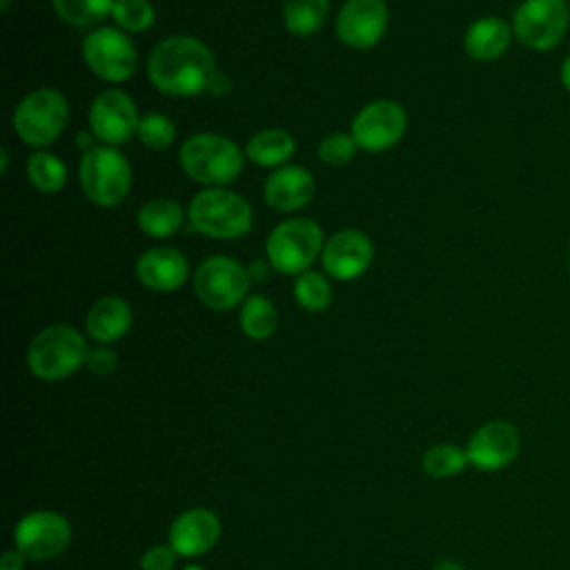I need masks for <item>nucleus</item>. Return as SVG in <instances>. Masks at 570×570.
<instances>
[{
    "instance_id": "nucleus-38",
    "label": "nucleus",
    "mask_w": 570,
    "mask_h": 570,
    "mask_svg": "<svg viewBox=\"0 0 570 570\" xmlns=\"http://www.w3.org/2000/svg\"><path fill=\"white\" fill-rule=\"evenodd\" d=\"M183 570H203V568H200V566H196V563H189V566H185Z\"/></svg>"
},
{
    "instance_id": "nucleus-25",
    "label": "nucleus",
    "mask_w": 570,
    "mask_h": 570,
    "mask_svg": "<svg viewBox=\"0 0 570 570\" xmlns=\"http://www.w3.org/2000/svg\"><path fill=\"white\" fill-rule=\"evenodd\" d=\"M276 323H278V316H276V307L272 305V301H267L265 296H249L245 303H243V309H240V330L245 336L254 338V341H263L267 336L274 334L276 330Z\"/></svg>"
},
{
    "instance_id": "nucleus-24",
    "label": "nucleus",
    "mask_w": 570,
    "mask_h": 570,
    "mask_svg": "<svg viewBox=\"0 0 570 570\" xmlns=\"http://www.w3.org/2000/svg\"><path fill=\"white\" fill-rule=\"evenodd\" d=\"M330 9V0H285L283 20L294 36H309L318 31Z\"/></svg>"
},
{
    "instance_id": "nucleus-12",
    "label": "nucleus",
    "mask_w": 570,
    "mask_h": 570,
    "mask_svg": "<svg viewBox=\"0 0 570 570\" xmlns=\"http://www.w3.org/2000/svg\"><path fill=\"white\" fill-rule=\"evenodd\" d=\"M521 448L519 430L508 421H488L479 425L468 439L465 452L472 468L497 472L508 468Z\"/></svg>"
},
{
    "instance_id": "nucleus-23",
    "label": "nucleus",
    "mask_w": 570,
    "mask_h": 570,
    "mask_svg": "<svg viewBox=\"0 0 570 570\" xmlns=\"http://www.w3.org/2000/svg\"><path fill=\"white\" fill-rule=\"evenodd\" d=\"M183 225V212L174 200L154 198L138 212V227L149 236H171Z\"/></svg>"
},
{
    "instance_id": "nucleus-5",
    "label": "nucleus",
    "mask_w": 570,
    "mask_h": 570,
    "mask_svg": "<svg viewBox=\"0 0 570 570\" xmlns=\"http://www.w3.org/2000/svg\"><path fill=\"white\" fill-rule=\"evenodd\" d=\"M323 245V232L312 218H292L274 227L267 238V258L272 265L287 276L303 274Z\"/></svg>"
},
{
    "instance_id": "nucleus-27",
    "label": "nucleus",
    "mask_w": 570,
    "mask_h": 570,
    "mask_svg": "<svg viewBox=\"0 0 570 570\" xmlns=\"http://www.w3.org/2000/svg\"><path fill=\"white\" fill-rule=\"evenodd\" d=\"M27 174H29L31 185L45 194L60 191L67 180V169H65L62 160L47 151H33L29 156Z\"/></svg>"
},
{
    "instance_id": "nucleus-1",
    "label": "nucleus",
    "mask_w": 570,
    "mask_h": 570,
    "mask_svg": "<svg viewBox=\"0 0 570 570\" xmlns=\"http://www.w3.org/2000/svg\"><path fill=\"white\" fill-rule=\"evenodd\" d=\"M149 80L169 96H196L216 76L212 51L196 38L171 36L156 45L147 62Z\"/></svg>"
},
{
    "instance_id": "nucleus-32",
    "label": "nucleus",
    "mask_w": 570,
    "mask_h": 570,
    "mask_svg": "<svg viewBox=\"0 0 570 570\" xmlns=\"http://www.w3.org/2000/svg\"><path fill=\"white\" fill-rule=\"evenodd\" d=\"M356 147L358 145H356V140L352 136H347V134H332V136H327L321 142L318 156L327 165H343V163H347L354 156Z\"/></svg>"
},
{
    "instance_id": "nucleus-29",
    "label": "nucleus",
    "mask_w": 570,
    "mask_h": 570,
    "mask_svg": "<svg viewBox=\"0 0 570 570\" xmlns=\"http://www.w3.org/2000/svg\"><path fill=\"white\" fill-rule=\"evenodd\" d=\"M294 296L303 309L321 312L330 305L332 289L325 276H321L318 272H303L294 283Z\"/></svg>"
},
{
    "instance_id": "nucleus-11",
    "label": "nucleus",
    "mask_w": 570,
    "mask_h": 570,
    "mask_svg": "<svg viewBox=\"0 0 570 570\" xmlns=\"http://www.w3.org/2000/svg\"><path fill=\"white\" fill-rule=\"evenodd\" d=\"M82 56L87 67L102 80L122 82L136 71V49L131 40L114 29L100 27L91 31L82 42Z\"/></svg>"
},
{
    "instance_id": "nucleus-37",
    "label": "nucleus",
    "mask_w": 570,
    "mask_h": 570,
    "mask_svg": "<svg viewBox=\"0 0 570 570\" xmlns=\"http://www.w3.org/2000/svg\"><path fill=\"white\" fill-rule=\"evenodd\" d=\"M434 570H465L459 561H452V559H445V561H439L434 566Z\"/></svg>"
},
{
    "instance_id": "nucleus-34",
    "label": "nucleus",
    "mask_w": 570,
    "mask_h": 570,
    "mask_svg": "<svg viewBox=\"0 0 570 570\" xmlns=\"http://www.w3.org/2000/svg\"><path fill=\"white\" fill-rule=\"evenodd\" d=\"M85 365L89 367V372H94L98 376H107V374H111L118 367V356H116V352L111 347L98 345V347L89 350Z\"/></svg>"
},
{
    "instance_id": "nucleus-6",
    "label": "nucleus",
    "mask_w": 570,
    "mask_h": 570,
    "mask_svg": "<svg viewBox=\"0 0 570 570\" xmlns=\"http://www.w3.org/2000/svg\"><path fill=\"white\" fill-rule=\"evenodd\" d=\"M131 183L127 158L111 147H89L80 163V185L100 207L118 205Z\"/></svg>"
},
{
    "instance_id": "nucleus-30",
    "label": "nucleus",
    "mask_w": 570,
    "mask_h": 570,
    "mask_svg": "<svg viewBox=\"0 0 570 570\" xmlns=\"http://www.w3.org/2000/svg\"><path fill=\"white\" fill-rule=\"evenodd\" d=\"M111 18L125 31H145L154 24V9L147 0H114Z\"/></svg>"
},
{
    "instance_id": "nucleus-33",
    "label": "nucleus",
    "mask_w": 570,
    "mask_h": 570,
    "mask_svg": "<svg viewBox=\"0 0 570 570\" xmlns=\"http://www.w3.org/2000/svg\"><path fill=\"white\" fill-rule=\"evenodd\" d=\"M176 550L169 543H156L140 557V570H171L176 563Z\"/></svg>"
},
{
    "instance_id": "nucleus-19",
    "label": "nucleus",
    "mask_w": 570,
    "mask_h": 570,
    "mask_svg": "<svg viewBox=\"0 0 570 570\" xmlns=\"http://www.w3.org/2000/svg\"><path fill=\"white\" fill-rule=\"evenodd\" d=\"M136 276L156 292H171L185 283L187 261L178 249L154 247L138 258Z\"/></svg>"
},
{
    "instance_id": "nucleus-14",
    "label": "nucleus",
    "mask_w": 570,
    "mask_h": 570,
    "mask_svg": "<svg viewBox=\"0 0 570 570\" xmlns=\"http://www.w3.org/2000/svg\"><path fill=\"white\" fill-rule=\"evenodd\" d=\"M91 131L107 145L127 142L134 134H138V111L134 100L118 89L102 91L89 111Z\"/></svg>"
},
{
    "instance_id": "nucleus-9",
    "label": "nucleus",
    "mask_w": 570,
    "mask_h": 570,
    "mask_svg": "<svg viewBox=\"0 0 570 570\" xmlns=\"http://www.w3.org/2000/svg\"><path fill=\"white\" fill-rule=\"evenodd\" d=\"M13 543L29 561L56 559L71 543V523L53 510L27 512L16 523Z\"/></svg>"
},
{
    "instance_id": "nucleus-28",
    "label": "nucleus",
    "mask_w": 570,
    "mask_h": 570,
    "mask_svg": "<svg viewBox=\"0 0 570 570\" xmlns=\"http://www.w3.org/2000/svg\"><path fill=\"white\" fill-rule=\"evenodd\" d=\"M58 16L76 27H91L107 18L114 9V0H51Z\"/></svg>"
},
{
    "instance_id": "nucleus-35",
    "label": "nucleus",
    "mask_w": 570,
    "mask_h": 570,
    "mask_svg": "<svg viewBox=\"0 0 570 570\" xmlns=\"http://www.w3.org/2000/svg\"><path fill=\"white\" fill-rule=\"evenodd\" d=\"M27 557L16 548V550H4L0 557V570H24Z\"/></svg>"
},
{
    "instance_id": "nucleus-36",
    "label": "nucleus",
    "mask_w": 570,
    "mask_h": 570,
    "mask_svg": "<svg viewBox=\"0 0 570 570\" xmlns=\"http://www.w3.org/2000/svg\"><path fill=\"white\" fill-rule=\"evenodd\" d=\"M559 78H561V85L570 91V53L566 56V60L561 62V71H559Z\"/></svg>"
},
{
    "instance_id": "nucleus-26",
    "label": "nucleus",
    "mask_w": 570,
    "mask_h": 570,
    "mask_svg": "<svg viewBox=\"0 0 570 570\" xmlns=\"http://www.w3.org/2000/svg\"><path fill=\"white\" fill-rule=\"evenodd\" d=\"M470 465L468 452L454 443H436L421 456V468L432 479H448Z\"/></svg>"
},
{
    "instance_id": "nucleus-16",
    "label": "nucleus",
    "mask_w": 570,
    "mask_h": 570,
    "mask_svg": "<svg viewBox=\"0 0 570 570\" xmlns=\"http://www.w3.org/2000/svg\"><path fill=\"white\" fill-rule=\"evenodd\" d=\"M220 537V519L209 508H189L169 525V546L178 557H200L209 552Z\"/></svg>"
},
{
    "instance_id": "nucleus-20",
    "label": "nucleus",
    "mask_w": 570,
    "mask_h": 570,
    "mask_svg": "<svg viewBox=\"0 0 570 570\" xmlns=\"http://www.w3.org/2000/svg\"><path fill=\"white\" fill-rule=\"evenodd\" d=\"M510 38H512L510 24L501 18L488 16V18L474 20L468 27L463 36V47L470 58L479 62H490V60H497L508 49Z\"/></svg>"
},
{
    "instance_id": "nucleus-39",
    "label": "nucleus",
    "mask_w": 570,
    "mask_h": 570,
    "mask_svg": "<svg viewBox=\"0 0 570 570\" xmlns=\"http://www.w3.org/2000/svg\"><path fill=\"white\" fill-rule=\"evenodd\" d=\"M9 4H11V0H2V9H4V11L9 9Z\"/></svg>"
},
{
    "instance_id": "nucleus-31",
    "label": "nucleus",
    "mask_w": 570,
    "mask_h": 570,
    "mask_svg": "<svg viewBox=\"0 0 570 570\" xmlns=\"http://www.w3.org/2000/svg\"><path fill=\"white\" fill-rule=\"evenodd\" d=\"M174 136H176V127L174 122L163 116V114H147L140 125H138V138L145 147L149 149H165L174 142Z\"/></svg>"
},
{
    "instance_id": "nucleus-4",
    "label": "nucleus",
    "mask_w": 570,
    "mask_h": 570,
    "mask_svg": "<svg viewBox=\"0 0 570 570\" xmlns=\"http://www.w3.org/2000/svg\"><path fill=\"white\" fill-rule=\"evenodd\" d=\"M196 232L214 238H238L252 227V209L247 200L229 189H203L187 209Z\"/></svg>"
},
{
    "instance_id": "nucleus-7",
    "label": "nucleus",
    "mask_w": 570,
    "mask_h": 570,
    "mask_svg": "<svg viewBox=\"0 0 570 570\" xmlns=\"http://www.w3.org/2000/svg\"><path fill=\"white\" fill-rule=\"evenodd\" d=\"M570 24L568 0H523L512 20L517 40L532 51L554 49Z\"/></svg>"
},
{
    "instance_id": "nucleus-3",
    "label": "nucleus",
    "mask_w": 570,
    "mask_h": 570,
    "mask_svg": "<svg viewBox=\"0 0 570 570\" xmlns=\"http://www.w3.org/2000/svg\"><path fill=\"white\" fill-rule=\"evenodd\" d=\"M180 165L189 178L203 185H227L243 169V154L225 136L196 134L180 147Z\"/></svg>"
},
{
    "instance_id": "nucleus-17",
    "label": "nucleus",
    "mask_w": 570,
    "mask_h": 570,
    "mask_svg": "<svg viewBox=\"0 0 570 570\" xmlns=\"http://www.w3.org/2000/svg\"><path fill=\"white\" fill-rule=\"evenodd\" d=\"M372 263V243L363 232H336L323 247V267L338 281L361 276Z\"/></svg>"
},
{
    "instance_id": "nucleus-22",
    "label": "nucleus",
    "mask_w": 570,
    "mask_h": 570,
    "mask_svg": "<svg viewBox=\"0 0 570 570\" xmlns=\"http://www.w3.org/2000/svg\"><path fill=\"white\" fill-rule=\"evenodd\" d=\"M245 151L261 167H278L294 154V138L283 129H265L247 142Z\"/></svg>"
},
{
    "instance_id": "nucleus-8",
    "label": "nucleus",
    "mask_w": 570,
    "mask_h": 570,
    "mask_svg": "<svg viewBox=\"0 0 570 570\" xmlns=\"http://www.w3.org/2000/svg\"><path fill=\"white\" fill-rule=\"evenodd\" d=\"M69 105L56 89H36L22 98L13 114L18 136L31 145L42 147L53 142L67 125Z\"/></svg>"
},
{
    "instance_id": "nucleus-13",
    "label": "nucleus",
    "mask_w": 570,
    "mask_h": 570,
    "mask_svg": "<svg viewBox=\"0 0 570 570\" xmlns=\"http://www.w3.org/2000/svg\"><path fill=\"white\" fill-rule=\"evenodd\" d=\"M405 111L392 100H376L363 107L352 120V138L365 151H385L405 131Z\"/></svg>"
},
{
    "instance_id": "nucleus-15",
    "label": "nucleus",
    "mask_w": 570,
    "mask_h": 570,
    "mask_svg": "<svg viewBox=\"0 0 570 570\" xmlns=\"http://www.w3.org/2000/svg\"><path fill=\"white\" fill-rule=\"evenodd\" d=\"M387 27L383 0H347L336 20V36L354 49L374 47Z\"/></svg>"
},
{
    "instance_id": "nucleus-18",
    "label": "nucleus",
    "mask_w": 570,
    "mask_h": 570,
    "mask_svg": "<svg viewBox=\"0 0 570 570\" xmlns=\"http://www.w3.org/2000/svg\"><path fill=\"white\" fill-rule=\"evenodd\" d=\"M263 194L272 209L294 212L307 205L314 196V178L298 165H285L267 176Z\"/></svg>"
},
{
    "instance_id": "nucleus-2",
    "label": "nucleus",
    "mask_w": 570,
    "mask_h": 570,
    "mask_svg": "<svg viewBox=\"0 0 570 570\" xmlns=\"http://www.w3.org/2000/svg\"><path fill=\"white\" fill-rule=\"evenodd\" d=\"M89 347L69 325L45 327L27 350L29 372L40 381H62L87 363Z\"/></svg>"
},
{
    "instance_id": "nucleus-21",
    "label": "nucleus",
    "mask_w": 570,
    "mask_h": 570,
    "mask_svg": "<svg viewBox=\"0 0 570 570\" xmlns=\"http://www.w3.org/2000/svg\"><path fill=\"white\" fill-rule=\"evenodd\" d=\"M85 325L94 341L114 343L127 334L131 325V307L118 296H105L91 305Z\"/></svg>"
},
{
    "instance_id": "nucleus-10",
    "label": "nucleus",
    "mask_w": 570,
    "mask_h": 570,
    "mask_svg": "<svg viewBox=\"0 0 570 570\" xmlns=\"http://www.w3.org/2000/svg\"><path fill=\"white\" fill-rule=\"evenodd\" d=\"M249 276L243 265L227 256H209L194 276L196 296L212 309H229L247 294Z\"/></svg>"
}]
</instances>
